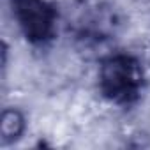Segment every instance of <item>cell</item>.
Segmentation results:
<instances>
[{"instance_id":"obj_1","label":"cell","mask_w":150,"mask_h":150,"mask_svg":"<svg viewBox=\"0 0 150 150\" xmlns=\"http://www.w3.org/2000/svg\"><path fill=\"white\" fill-rule=\"evenodd\" d=\"M99 92L115 106H132L145 87L141 62L129 53H111L99 65Z\"/></svg>"},{"instance_id":"obj_2","label":"cell","mask_w":150,"mask_h":150,"mask_svg":"<svg viewBox=\"0 0 150 150\" xmlns=\"http://www.w3.org/2000/svg\"><path fill=\"white\" fill-rule=\"evenodd\" d=\"M13 16L23 37L34 46H46L57 35L58 11L48 0H11Z\"/></svg>"},{"instance_id":"obj_3","label":"cell","mask_w":150,"mask_h":150,"mask_svg":"<svg viewBox=\"0 0 150 150\" xmlns=\"http://www.w3.org/2000/svg\"><path fill=\"white\" fill-rule=\"evenodd\" d=\"M25 118L18 110H6L2 115V139L7 143L9 139H16L23 134Z\"/></svg>"}]
</instances>
